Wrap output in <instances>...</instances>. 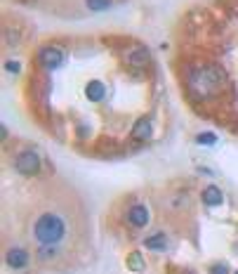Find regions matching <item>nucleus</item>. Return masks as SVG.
I'll return each mask as SVG.
<instances>
[{
    "instance_id": "nucleus-14",
    "label": "nucleus",
    "mask_w": 238,
    "mask_h": 274,
    "mask_svg": "<svg viewBox=\"0 0 238 274\" xmlns=\"http://www.w3.org/2000/svg\"><path fill=\"white\" fill-rule=\"evenodd\" d=\"M87 8L90 10H106L108 0H87Z\"/></svg>"
},
{
    "instance_id": "nucleus-2",
    "label": "nucleus",
    "mask_w": 238,
    "mask_h": 274,
    "mask_svg": "<svg viewBox=\"0 0 238 274\" xmlns=\"http://www.w3.org/2000/svg\"><path fill=\"white\" fill-rule=\"evenodd\" d=\"M224 83V71L219 66H205V69L196 71L191 76V87L193 93L200 97H210L212 93H217V87Z\"/></svg>"
},
{
    "instance_id": "nucleus-16",
    "label": "nucleus",
    "mask_w": 238,
    "mask_h": 274,
    "mask_svg": "<svg viewBox=\"0 0 238 274\" xmlns=\"http://www.w3.org/2000/svg\"><path fill=\"white\" fill-rule=\"evenodd\" d=\"M210 274H229V272H226V265H215L210 269Z\"/></svg>"
},
{
    "instance_id": "nucleus-19",
    "label": "nucleus",
    "mask_w": 238,
    "mask_h": 274,
    "mask_svg": "<svg viewBox=\"0 0 238 274\" xmlns=\"http://www.w3.org/2000/svg\"><path fill=\"white\" fill-rule=\"evenodd\" d=\"M236 274H238V272H236Z\"/></svg>"
},
{
    "instance_id": "nucleus-17",
    "label": "nucleus",
    "mask_w": 238,
    "mask_h": 274,
    "mask_svg": "<svg viewBox=\"0 0 238 274\" xmlns=\"http://www.w3.org/2000/svg\"><path fill=\"white\" fill-rule=\"evenodd\" d=\"M5 69L12 71V73H17V71H19V64H17V62H8V64H5Z\"/></svg>"
},
{
    "instance_id": "nucleus-6",
    "label": "nucleus",
    "mask_w": 238,
    "mask_h": 274,
    "mask_svg": "<svg viewBox=\"0 0 238 274\" xmlns=\"http://www.w3.org/2000/svg\"><path fill=\"white\" fill-rule=\"evenodd\" d=\"M128 222H130L132 227H144L146 222H149L146 206H132L130 211H128Z\"/></svg>"
},
{
    "instance_id": "nucleus-1",
    "label": "nucleus",
    "mask_w": 238,
    "mask_h": 274,
    "mask_svg": "<svg viewBox=\"0 0 238 274\" xmlns=\"http://www.w3.org/2000/svg\"><path fill=\"white\" fill-rule=\"evenodd\" d=\"M33 232H36V239L40 243H59L64 239V234H66V222L57 213H43L36 220Z\"/></svg>"
},
{
    "instance_id": "nucleus-11",
    "label": "nucleus",
    "mask_w": 238,
    "mask_h": 274,
    "mask_svg": "<svg viewBox=\"0 0 238 274\" xmlns=\"http://www.w3.org/2000/svg\"><path fill=\"white\" fill-rule=\"evenodd\" d=\"M128 269H132V272H142V269H144V260H142L139 253H130V258H128Z\"/></svg>"
},
{
    "instance_id": "nucleus-3",
    "label": "nucleus",
    "mask_w": 238,
    "mask_h": 274,
    "mask_svg": "<svg viewBox=\"0 0 238 274\" xmlns=\"http://www.w3.org/2000/svg\"><path fill=\"white\" fill-rule=\"evenodd\" d=\"M15 168L19 175H36L40 170V158L36 151H22L15 158Z\"/></svg>"
},
{
    "instance_id": "nucleus-18",
    "label": "nucleus",
    "mask_w": 238,
    "mask_h": 274,
    "mask_svg": "<svg viewBox=\"0 0 238 274\" xmlns=\"http://www.w3.org/2000/svg\"><path fill=\"white\" fill-rule=\"evenodd\" d=\"M186 274H191V272H186Z\"/></svg>"
},
{
    "instance_id": "nucleus-12",
    "label": "nucleus",
    "mask_w": 238,
    "mask_h": 274,
    "mask_svg": "<svg viewBox=\"0 0 238 274\" xmlns=\"http://www.w3.org/2000/svg\"><path fill=\"white\" fill-rule=\"evenodd\" d=\"M130 62L135 64V66H146L149 64V55H146V50H135L130 57Z\"/></svg>"
},
{
    "instance_id": "nucleus-8",
    "label": "nucleus",
    "mask_w": 238,
    "mask_h": 274,
    "mask_svg": "<svg viewBox=\"0 0 238 274\" xmlns=\"http://www.w3.org/2000/svg\"><path fill=\"white\" fill-rule=\"evenodd\" d=\"M85 95H87V100H92V102H101L104 95H106V87H104L101 80H90L87 87H85Z\"/></svg>"
},
{
    "instance_id": "nucleus-10",
    "label": "nucleus",
    "mask_w": 238,
    "mask_h": 274,
    "mask_svg": "<svg viewBox=\"0 0 238 274\" xmlns=\"http://www.w3.org/2000/svg\"><path fill=\"white\" fill-rule=\"evenodd\" d=\"M144 246L151 248V251H165L168 248V239H165V234H154L149 239H144Z\"/></svg>"
},
{
    "instance_id": "nucleus-13",
    "label": "nucleus",
    "mask_w": 238,
    "mask_h": 274,
    "mask_svg": "<svg viewBox=\"0 0 238 274\" xmlns=\"http://www.w3.org/2000/svg\"><path fill=\"white\" fill-rule=\"evenodd\" d=\"M196 142H198V144H205V147H210V144H215V142H217V135L215 133H200L198 137H196Z\"/></svg>"
},
{
    "instance_id": "nucleus-4",
    "label": "nucleus",
    "mask_w": 238,
    "mask_h": 274,
    "mask_svg": "<svg viewBox=\"0 0 238 274\" xmlns=\"http://www.w3.org/2000/svg\"><path fill=\"white\" fill-rule=\"evenodd\" d=\"M62 62H64L62 50H57V47H45V50H40V64H43V69L54 71V69L62 66Z\"/></svg>"
},
{
    "instance_id": "nucleus-5",
    "label": "nucleus",
    "mask_w": 238,
    "mask_h": 274,
    "mask_svg": "<svg viewBox=\"0 0 238 274\" xmlns=\"http://www.w3.org/2000/svg\"><path fill=\"white\" fill-rule=\"evenodd\" d=\"M5 262L12 269H24V267L29 265V253L24 251V248H10L5 253Z\"/></svg>"
},
{
    "instance_id": "nucleus-9",
    "label": "nucleus",
    "mask_w": 238,
    "mask_h": 274,
    "mask_svg": "<svg viewBox=\"0 0 238 274\" xmlns=\"http://www.w3.org/2000/svg\"><path fill=\"white\" fill-rule=\"evenodd\" d=\"M224 201V194L219 187H207L203 192V204L205 206H219Z\"/></svg>"
},
{
    "instance_id": "nucleus-7",
    "label": "nucleus",
    "mask_w": 238,
    "mask_h": 274,
    "mask_svg": "<svg viewBox=\"0 0 238 274\" xmlns=\"http://www.w3.org/2000/svg\"><path fill=\"white\" fill-rule=\"evenodd\" d=\"M132 137L135 140H151L154 137V128H151V121L149 118H139L135 128H132Z\"/></svg>"
},
{
    "instance_id": "nucleus-15",
    "label": "nucleus",
    "mask_w": 238,
    "mask_h": 274,
    "mask_svg": "<svg viewBox=\"0 0 238 274\" xmlns=\"http://www.w3.org/2000/svg\"><path fill=\"white\" fill-rule=\"evenodd\" d=\"M38 255H40L43 260H45V258H52V255H54V248H40Z\"/></svg>"
}]
</instances>
